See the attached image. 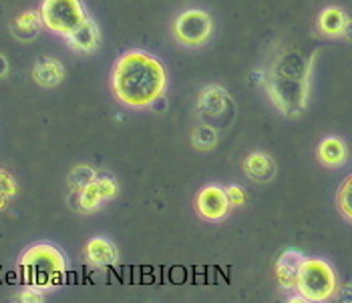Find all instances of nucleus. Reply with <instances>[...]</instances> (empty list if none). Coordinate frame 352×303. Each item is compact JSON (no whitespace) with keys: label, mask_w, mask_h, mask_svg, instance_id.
Returning a JSON list of instances; mask_svg holds the SVG:
<instances>
[{"label":"nucleus","mask_w":352,"mask_h":303,"mask_svg":"<svg viewBox=\"0 0 352 303\" xmlns=\"http://www.w3.org/2000/svg\"><path fill=\"white\" fill-rule=\"evenodd\" d=\"M85 255L95 267H113L119 261L117 247L105 237H93L85 245Z\"/></svg>","instance_id":"f8f14e48"},{"label":"nucleus","mask_w":352,"mask_h":303,"mask_svg":"<svg viewBox=\"0 0 352 303\" xmlns=\"http://www.w3.org/2000/svg\"><path fill=\"white\" fill-rule=\"evenodd\" d=\"M111 86L115 97L133 109L151 107L167 86L165 66L143 51H129L115 62Z\"/></svg>","instance_id":"f257e3e1"},{"label":"nucleus","mask_w":352,"mask_h":303,"mask_svg":"<svg viewBox=\"0 0 352 303\" xmlns=\"http://www.w3.org/2000/svg\"><path fill=\"white\" fill-rule=\"evenodd\" d=\"M310 66L298 51H284L264 75V86L274 107L286 117H300L308 105Z\"/></svg>","instance_id":"f03ea898"},{"label":"nucleus","mask_w":352,"mask_h":303,"mask_svg":"<svg viewBox=\"0 0 352 303\" xmlns=\"http://www.w3.org/2000/svg\"><path fill=\"white\" fill-rule=\"evenodd\" d=\"M41 27H43L41 12H36V10H27V12L19 14V16L12 21L10 30H12V34H14L19 40H32V38H36V34L41 32Z\"/></svg>","instance_id":"2eb2a0df"},{"label":"nucleus","mask_w":352,"mask_h":303,"mask_svg":"<svg viewBox=\"0 0 352 303\" xmlns=\"http://www.w3.org/2000/svg\"><path fill=\"white\" fill-rule=\"evenodd\" d=\"M38 12L43 25L60 36L71 34L87 21V12L82 8L81 0H43Z\"/></svg>","instance_id":"39448f33"},{"label":"nucleus","mask_w":352,"mask_h":303,"mask_svg":"<svg viewBox=\"0 0 352 303\" xmlns=\"http://www.w3.org/2000/svg\"><path fill=\"white\" fill-rule=\"evenodd\" d=\"M346 21H349V16L344 14L342 8L328 6L318 16V28H320V32H324L326 36H340Z\"/></svg>","instance_id":"f3484780"},{"label":"nucleus","mask_w":352,"mask_h":303,"mask_svg":"<svg viewBox=\"0 0 352 303\" xmlns=\"http://www.w3.org/2000/svg\"><path fill=\"white\" fill-rule=\"evenodd\" d=\"M195 110L199 114V119L208 125H214L217 131L221 127H228L234 119V112H236V107L232 103V97L226 88L217 86V84H212V86H206L199 97H197V103H195Z\"/></svg>","instance_id":"423d86ee"},{"label":"nucleus","mask_w":352,"mask_h":303,"mask_svg":"<svg viewBox=\"0 0 352 303\" xmlns=\"http://www.w3.org/2000/svg\"><path fill=\"white\" fill-rule=\"evenodd\" d=\"M8 73V60L4 58V55H0V79Z\"/></svg>","instance_id":"a878e982"},{"label":"nucleus","mask_w":352,"mask_h":303,"mask_svg":"<svg viewBox=\"0 0 352 303\" xmlns=\"http://www.w3.org/2000/svg\"><path fill=\"white\" fill-rule=\"evenodd\" d=\"M117 191H119V187L111 177H97L79 193V207L85 213H91V211L99 209L105 201H111L117 195Z\"/></svg>","instance_id":"1a4fd4ad"},{"label":"nucleus","mask_w":352,"mask_h":303,"mask_svg":"<svg viewBox=\"0 0 352 303\" xmlns=\"http://www.w3.org/2000/svg\"><path fill=\"white\" fill-rule=\"evenodd\" d=\"M195 207H197V211H199V215L204 219L219 221L230 213V207L232 205L228 201L226 189H221L217 185H208V187H204L199 191V195H197Z\"/></svg>","instance_id":"6e6552de"},{"label":"nucleus","mask_w":352,"mask_h":303,"mask_svg":"<svg viewBox=\"0 0 352 303\" xmlns=\"http://www.w3.org/2000/svg\"><path fill=\"white\" fill-rule=\"evenodd\" d=\"M212 30H214L212 16L206 10H199V8H190V10L182 12L175 19V25H173L175 38L186 47L204 45L212 36Z\"/></svg>","instance_id":"0eeeda50"},{"label":"nucleus","mask_w":352,"mask_h":303,"mask_svg":"<svg viewBox=\"0 0 352 303\" xmlns=\"http://www.w3.org/2000/svg\"><path fill=\"white\" fill-rule=\"evenodd\" d=\"M32 79L34 83L41 84V86H56V84L63 83L65 79V66L60 60H56L53 56H43L34 62V69H32Z\"/></svg>","instance_id":"ddd939ff"},{"label":"nucleus","mask_w":352,"mask_h":303,"mask_svg":"<svg viewBox=\"0 0 352 303\" xmlns=\"http://www.w3.org/2000/svg\"><path fill=\"white\" fill-rule=\"evenodd\" d=\"M65 38H67L69 47L75 53H93L99 47L101 34H99V27L95 25V21L87 19L82 25H79L71 34H67Z\"/></svg>","instance_id":"9b49d317"},{"label":"nucleus","mask_w":352,"mask_h":303,"mask_svg":"<svg viewBox=\"0 0 352 303\" xmlns=\"http://www.w3.org/2000/svg\"><path fill=\"white\" fill-rule=\"evenodd\" d=\"M8 201H10V197H6V195H0V211H4V209L8 207Z\"/></svg>","instance_id":"bb28decb"},{"label":"nucleus","mask_w":352,"mask_h":303,"mask_svg":"<svg viewBox=\"0 0 352 303\" xmlns=\"http://www.w3.org/2000/svg\"><path fill=\"white\" fill-rule=\"evenodd\" d=\"M346 145L338 137H328L318 145V159L326 167H340L346 161Z\"/></svg>","instance_id":"dca6fc26"},{"label":"nucleus","mask_w":352,"mask_h":303,"mask_svg":"<svg viewBox=\"0 0 352 303\" xmlns=\"http://www.w3.org/2000/svg\"><path fill=\"white\" fill-rule=\"evenodd\" d=\"M336 203H338L340 213L349 221H352V175L342 183V187L338 189Z\"/></svg>","instance_id":"aec40b11"},{"label":"nucleus","mask_w":352,"mask_h":303,"mask_svg":"<svg viewBox=\"0 0 352 303\" xmlns=\"http://www.w3.org/2000/svg\"><path fill=\"white\" fill-rule=\"evenodd\" d=\"M296 291L306 302H326L336 293V274L324 259L302 261L296 281Z\"/></svg>","instance_id":"20e7f679"},{"label":"nucleus","mask_w":352,"mask_h":303,"mask_svg":"<svg viewBox=\"0 0 352 303\" xmlns=\"http://www.w3.org/2000/svg\"><path fill=\"white\" fill-rule=\"evenodd\" d=\"M338 300H340V302L352 303V285H344V287L340 289V293H338Z\"/></svg>","instance_id":"b1692460"},{"label":"nucleus","mask_w":352,"mask_h":303,"mask_svg":"<svg viewBox=\"0 0 352 303\" xmlns=\"http://www.w3.org/2000/svg\"><path fill=\"white\" fill-rule=\"evenodd\" d=\"M304 261V255L296 251V249H288L284 251L278 261H276V281L282 289L286 291H292L296 289V281H298V271L300 265Z\"/></svg>","instance_id":"9d476101"},{"label":"nucleus","mask_w":352,"mask_h":303,"mask_svg":"<svg viewBox=\"0 0 352 303\" xmlns=\"http://www.w3.org/2000/svg\"><path fill=\"white\" fill-rule=\"evenodd\" d=\"M217 138H219V135H217L216 127L214 125H208V123H201L191 133V145L197 151H212L217 145Z\"/></svg>","instance_id":"a211bd4d"},{"label":"nucleus","mask_w":352,"mask_h":303,"mask_svg":"<svg viewBox=\"0 0 352 303\" xmlns=\"http://www.w3.org/2000/svg\"><path fill=\"white\" fill-rule=\"evenodd\" d=\"M16 193H19V185H16L14 177L8 171L0 169V195H6L12 199Z\"/></svg>","instance_id":"412c9836"},{"label":"nucleus","mask_w":352,"mask_h":303,"mask_svg":"<svg viewBox=\"0 0 352 303\" xmlns=\"http://www.w3.org/2000/svg\"><path fill=\"white\" fill-rule=\"evenodd\" d=\"M226 195H228V201L232 207H242L245 203V191L240 185H230L226 189Z\"/></svg>","instance_id":"5701e85b"},{"label":"nucleus","mask_w":352,"mask_h":303,"mask_svg":"<svg viewBox=\"0 0 352 303\" xmlns=\"http://www.w3.org/2000/svg\"><path fill=\"white\" fill-rule=\"evenodd\" d=\"M244 171L245 175L252 179V181H258V183H270L272 179L276 177V161L272 159L268 153H252L248 155L244 161Z\"/></svg>","instance_id":"4468645a"},{"label":"nucleus","mask_w":352,"mask_h":303,"mask_svg":"<svg viewBox=\"0 0 352 303\" xmlns=\"http://www.w3.org/2000/svg\"><path fill=\"white\" fill-rule=\"evenodd\" d=\"M16 300L23 303H41V302H45V291H41V289H36V287H30V285H27V287L19 293V298H16Z\"/></svg>","instance_id":"4be33fe9"},{"label":"nucleus","mask_w":352,"mask_h":303,"mask_svg":"<svg viewBox=\"0 0 352 303\" xmlns=\"http://www.w3.org/2000/svg\"><path fill=\"white\" fill-rule=\"evenodd\" d=\"M342 36H344L349 43H352V19H349V21H346V25H344V28H342Z\"/></svg>","instance_id":"393cba45"},{"label":"nucleus","mask_w":352,"mask_h":303,"mask_svg":"<svg viewBox=\"0 0 352 303\" xmlns=\"http://www.w3.org/2000/svg\"><path fill=\"white\" fill-rule=\"evenodd\" d=\"M97 179V173H95V169L89 165H79L75 167L73 171H71V175H69V187L75 191V193H81L82 189L91 183V181H95Z\"/></svg>","instance_id":"6ab92c4d"},{"label":"nucleus","mask_w":352,"mask_h":303,"mask_svg":"<svg viewBox=\"0 0 352 303\" xmlns=\"http://www.w3.org/2000/svg\"><path fill=\"white\" fill-rule=\"evenodd\" d=\"M19 274L25 285L41 291H53L67 277V259L51 243H38L25 251L19 261Z\"/></svg>","instance_id":"7ed1b4c3"}]
</instances>
